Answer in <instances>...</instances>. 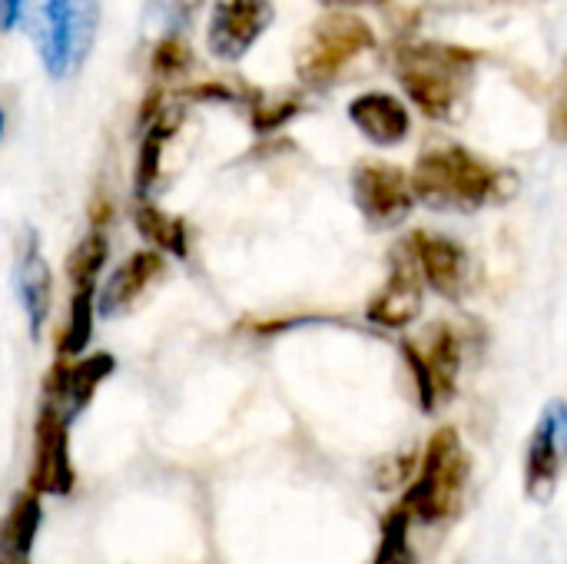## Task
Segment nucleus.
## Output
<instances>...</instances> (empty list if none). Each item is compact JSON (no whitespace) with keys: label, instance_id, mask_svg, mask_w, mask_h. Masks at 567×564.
I'll return each instance as SVG.
<instances>
[{"label":"nucleus","instance_id":"nucleus-11","mask_svg":"<svg viewBox=\"0 0 567 564\" xmlns=\"http://www.w3.org/2000/svg\"><path fill=\"white\" fill-rule=\"evenodd\" d=\"M110 356H80V359H56L43 382V406L60 409L70 422L90 406L96 386L110 376Z\"/></svg>","mask_w":567,"mask_h":564},{"label":"nucleus","instance_id":"nucleus-16","mask_svg":"<svg viewBox=\"0 0 567 564\" xmlns=\"http://www.w3.org/2000/svg\"><path fill=\"white\" fill-rule=\"evenodd\" d=\"M349 120L355 123V130L365 140H372L379 146H395L412 130V116H409L405 103L382 90H369V93L355 96L349 103Z\"/></svg>","mask_w":567,"mask_h":564},{"label":"nucleus","instance_id":"nucleus-3","mask_svg":"<svg viewBox=\"0 0 567 564\" xmlns=\"http://www.w3.org/2000/svg\"><path fill=\"white\" fill-rule=\"evenodd\" d=\"M412 189L439 209H475L498 189V173L465 146H432L419 156Z\"/></svg>","mask_w":567,"mask_h":564},{"label":"nucleus","instance_id":"nucleus-21","mask_svg":"<svg viewBox=\"0 0 567 564\" xmlns=\"http://www.w3.org/2000/svg\"><path fill=\"white\" fill-rule=\"evenodd\" d=\"M173 133H176V116H166V113H159L146 126V136L140 143V160H136V193L140 196H146L150 186L159 180V160H163V150Z\"/></svg>","mask_w":567,"mask_h":564},{"label":"nucleus","instance_id":"nucleus-1","mask_svg":"<svg viewBox=\"0 0 567 564\" xmlns=\"http://www.w3.org/2000/svg\"><path fill=\"white\" fill-rule=\"evenodd\" d=\"M399 80L405 93L415 100V106L435 120H449L465 90L468 76L475 70V53L452 43H405L399 50Z\"/></svg>","mask_w":567,"mask_h":564},{"label":"nucleus","instance_id":"nucleus-18","mask_svg":"<svg viewBox=\"0 0 567 564\" xmlns=\"http://www.w3.org/2000/svg\"><path fill=\"white\" fill-rule=\"evenodd\" d=\"M40 532V495L23 492L0 522V558H30Z\"/></svg>","mask_w":567,"mask_h":564},{"label":"nucleus","instance_id":"nucleus-20","mask_svg":"<svg viewBox=\"0 0 567 564\" xmlns=\"http://www.w3.org/2000/svg\"><path fill=\"white\" fill-rule=\"evenodd\" d=\"M93 319H96V289H76L70 293V309L66 322L56 339V359H80L83 349L90 346L93 336Z\"/></svg>","mask_w":567,"mask_h":564},{"label":"nucleus","instance_id":"nucleus-29","mask_svg":"<svg viewBox=\"0 0 567 564\" xmlns=\"http://www.w3.org/2000/svg\"><path fill=\"white\" fill-rule=\"evenodd\" d=\"M339 3H379V0H339Z\"/></svg>","mask_w":567,"mask_h":564},{"label":"nucleus","instance_id":"nucleus-15","mask_svg":"<svg viewBox=\"0 0 567 564\" xmlns=\"http://www.w3.org/2000/svg\"><path fill=\"white\" fill-rule=\"evenodd\" d=\"M13 286H17L20 306L27 312L30 336L40 339L43 336V326L50 319V309H53V273H50V263L40 253L37 233H27L20 239L17 266H13Z\"/></svg>","mask_w":567,"mask_h":564},{"label":"nucleus","instance_id":"nucleus-6","mask_svg":"<svg viewBox=\"0 0 567 564\" xmlns=\"http://www.w3.org/2000/svg\"><path fill=\"white\" fill-rule=\"evenodd\" d=\"M402 352L415 376L422 409L432 412L455 392L458 369H462V342L452 326H432L425 329L422 339L402 342Z\"/></svg>","mask_w":567,"mask_h":564},{"label":"nucleus","instance_id":"nucleus-2","mask_svg":"<svg viewBox=\"0 0 567 564\" xmlns=\"http://www.w3.org/2000/svg\"><path fill=\"white\" fill-rule=\"evenodd\" d=\"M100 30V0H33V50L53 80L73 76L93 50Z\"/></svg>","mask_w":567,"mask_h":564},{"label":"nucleus","instance_id":"nucleus-22","mask_svg":"<svg viewBox=\"0 0 567 564\" xmlns=\"http://www.w3.org/2000/svg\"><path fill=\"white\" fill-rule=\"evenodd\" d=\"M150 66L159 80H173V76H183L189 73L193 66V50L189 43L179 37V33H169L163 40H156L153 53H150Z\"/></svg>","mask_w":567,"mask_h":564},{"label":"nucleus","instance_id":"nucleus-28","mask_svg":"<svg viewBox=\"0 0 567 564\" xmlns=\"http://www.w3.org/2000/svg\"><path fill=\"white\" fill-rule=\"evenodd\" d=\"M23 17V0H0V30H13Z\"/></svg>","mask_w":567,"mask_h":564},{"label":"nucleus","instance_id":"nucleus-5","mask_svg":"<svg viewBox=\"0 0 567 564\" xmlns=\"http://www.w3.org/2000/svg\"><path fill=\"white\" fill-rule=\"evenodd\" d=\"M372 47H375V33L362 17L329 13L312 23V30L306 33L296 53L299 80L309 86H329L346 73V66H352Z\"/></svg>","mask_w":567,"mask_h":564},{"label":"nucleus","instance_id":"nucleus-9","mask_svg":"<svg viewBox=\"0 0 567 564\" xmlns=\"http://www.w3.org/2000/svg\"><path fill=\"white\" fill-rule=\"evenodd\" d=\"M272 0H216L206 27L209 53L239 63L272 23Z\"/></svg>","mask_w":567,"mask_h":564},{"label":"nucleus","instance_id":"nucleus-14","mask_svg":"<svg viewBox=\"0 0 567 564\" xmlns=\"http://www.w3.org/2000/svg\"><path fill=\"white\" fill-rule=\"evenodd\" d=\"M166 259L153 249H136L130 253L100 286H96V316L103 319H116L126 309H133V302L163 276Z\"/></svg>","mask_w":567,"mask_h":564},{"label":"nucleus","instance_id":"nucleus-8","mask_svg":"<svg viewBox=\"0 0 567 564\" xmlns=\"http://www.w3.org/2000/svg\"><path fill=\"white\" fill-rule=\"evenodd\" d=\"M352 199L372 226H399L412 206V176L392 163H362L352 173Z\"/></svg>","mask_w":567,"mask_h":564},{"label":"nucleus","instance_id":"nucleus-23","mask_svg":"<svg viewBox=\"0 0 567 564\" xmlns=\"http://www.w3.org/2000/svg\"><path fill=\"white\" fill-rule=\"evenodd\" d=\"M375 564H415V555L409 548V512L399 509L389 515L385 529H382V545Z\"/></svg>","mask_w":567,"mask_h":564},{"label":"nucleus","instance_id":"nucleus-27","mask_svg":"<svg viewBox=\"0 0 567 564\" xmlns=\"http://www.w3.org/2000/svg\"><path fill=\"white\" fill-rule=\"evenodd\" d=\"M189 96H193V100H219V103H226V100H236V96H233V90H226V86H219V83H203V86H193V90H189Z\"/></svg>","mask_w":567,"mask_h":564},{"label":"nucleus","instance_id":"nucleus-25","mask_svg":"<svg viewBox=\"0 0 567 564\" xmlns=\"http://www.w3.org/2000/svg\"><path fill=\"white\" fill-rule=\"evenodd\" d=\"M299 113V103L296 100H289V96H282V100H266V103H259L256 110H252V126L259 130V133H266V130H276V126H282L289 116H296Z\"/></svg>","mask_w":567,"mask_h":564},{"label":"nucleus","instance_id":"nucleus-4","mask_svg":"<svg viewBox=\"0 0 567 564\" xmlns=\"http://www.w3.org/2000/svg\"><path fill=\"white\" fill-rule=\"evenodd\" d=\"M465 485H468V452L455 429H439L425 449L422 472L415 485L409 489L402 509L409 512V519H419L429 525L445 522L458 515Z\"/></svg>","mask_w":567,"mask_h":564},{"label":"nucleus","instance_id":"nucleus-30","mask_svg":"<svg viewBox=\"0 0 567 564\" xmlns=\"http://www.w3.org/2000/svg\"><path fill=\"white\" fill-rule=\"evenodd\" d=\"M3 123H7V120H3V110H0V140H3Z\"/></svg>","mask_w":567,"mask_h":564},{"label":"nucleus","instance_id":"nucleus-7","mask_svg":"<svg viewBox=\"0 0 567 564\" xmlns=\"http://www.w3.org/2000/svg\"><path fill=\"white\" fill-rule=\"evenodd\" d=\"M73 462H70V419L43 406L33 425V459H30V485L33 495H70L73 492Z\"/></svg>","mask_w":567,"mask_h":564},{"label":"nucleus","instance_id":"nucleus-19","mask_svg":"<svg viewBox=\"0 0 567 564\" xmlns=\"http://www.w3.org/2000/svg\"><path fill=\"white\" fill-rule=\"evenodd\" d=\"M106 256H110V236H106V229H90L70 249V256L63 263L70 293H76V289H96L100 286V276H103V266H106Z\"/></svg>","mask_w":567,"mask_h":564},{"label":"nucleus","instance_id":"nucleus-26","mask_svg":"<svg viewBox=\"0 0 567 564\" xmlns=\"http://www.w3.org/2000/svg\"><path fill=\"white\" fill-rule=\"evenodd\" d=\"M551 136L558 143H567V60L551 90Z\"/></svg>","mask_w":567,"mask_h":564},{"label":"nucleus","instance_id":"nucleus-13","mask_svg":"<svg viewBox=\"0 0 567 564\" xmlns=\"http://www.w3.org/2000/svg\"><path fill=\"white\" fill-rule=\"evenodd\" d=\"M405 246H409L422 279L439 296L462 299V293L468 286V256H465V249L455 239L435 236V233H415Z\"/></svg>","mask_w":567,"mask_h":564},{"label":"nucleus","instance_id":"nucleus-12","mask_svg":"<svg viewBox=\"0 0 567 564\" xmlns=\"http://www.w3.org/2000/svg\"><path fill=\"white\" fill-rule=\"evenodd\" d=\"M422 283L425 279H422V273H419L409 246H402V253H399V259L392 266V276L385 279V286L372 296V302L365 309L369 322L385 326V329H405V326H412L419 319V312H422V302H425Z\"/></svg>","mask_w":567,"mask_h":564},{"label":"nucleus","instance_id":"nucleus-10","mask_svg":"<svg viewBox=\"0 0 567 564\" xmlns=\"http://www.w3.org/2000/svg\"><path fill=\"white\" fill-rule=\"evenodd\" d=\"M567 455V406L551 402L538 419V429L528 442L525 459V492L532 502L545 505L558 489V472Z\"/></svg>","mask_w":567,"mask_h":564},{"label":"nucleus","instance_id":"nucleus-24","mask_svg":"<svg viewBox=\"0 0 567 564\" xmlns=\"http://www.w3.org/2000/svg\"><path fill=\"white\" fill-rule=\"evenodd\" d=\"M203 0H153L150 3V17L169 33H179L193 23V17L199 13Z\"/></svg>","mask_w":567,"mask_h":564},{"label":"nucleus","instance_id":"nucleus-17","mask_svg":"<svg viewBox=\"0 0 567 564\" xmlns=\"http://www.w3.org/2000/svg\"><path fill=\"white\" fill-rule=\"evenodd\" d=\"M133 226L140 233L143 243H150L146 249L159 253V256H176L183 259L189 253V229L183 223V216L159 209L156 203L140 199L133 209Z\"/></svg>","mask_w":567,"mask_h":564}]
</instances>
